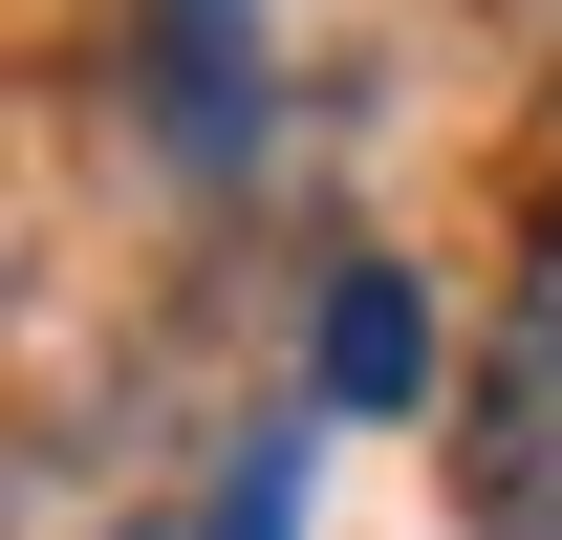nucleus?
<instances>
[{"label": "nucleus", "instance_id": "1", "mask_svg": "<svg viewBox=\"0 0 562 540\" xmlns=\"http://www.w3.org/2000/svg\"><path fill=\"white\" fill-rule=\"evenodd\" d=\"M454 497H476V540H562V238L519 260V303H497V346H476Z\"/></svg>", "mask_w": 562, "mask_h": 540}, {"label": "nucleus", "instance_id": "2", "mask_svg": "<svg viewBox=\"0 0 562 540\" xmlns=\"http://www.w3.org/2000/svg\"><path fill=\"white\" fill-rule=\"evenodd\" d=\"M412 390H432V303L390 260H347L325 281V410H412Z\"/></svg>", "mask_w": 562, "mask_h": 540}, {"label": "nucleus", "instance_id": "4", "mask_svg": "<svg viewBox=\"0 0 562 540\" xmlns=\"http://www.w3.org/2000/svg\"><path fill=\"white\" fill-rule=\"evenodd\" d=\"M216 540H303V432H260V454H238V497H216Z\"/></svg>", "mask_w": 562, "mask_h": 540}, {"label": "nucleus", "instance_id": "3", "mask_svg": "<svg viewBox=\"0 0 562 540\" xmlns=\"http://www.w3.org/2000/svg\"><path fill=\"white\" fill-rule=\"evenodd\" d=\"M260 109V44H238V0H173V151H238Z\"/></svg>", "mask_w": 562, "mask_h": 540}]
</instances>
